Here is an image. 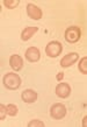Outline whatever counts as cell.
Instances as JSON below:
<instances>
[{"label":"cell","mask_w":87,"mask_h":127,"mask_svg":"<svg viewBox=\"0 0 87 127\" xmlns=\"http://www.w3.org/2000/svg\"><path fill=\"white\" fill-rule=\"evenodd\" d=\"M7 116V106L4 104H0V120H4Z\"/></svg>","instance_id":"16"},{"label":"cell","mask_w":87,"mask_h":127,"mask_svg":"<svg viewBox=\"0 0 87 127\" xmlns=\"http://www.w3.org/2000/svg\"><path fill=\"white\" fill-rule=\"evenodd\" d=\"M40 57H41V53H40V50L36 47H29L26 50V58L31 63L37 62L40 60Z\"/></svg>","instance_id":"9"},{"label":"cell","mask_w":87,"mask_h":127,"mask_svg":"<svg viewBox=\"0 0 87 127\" xmlns=\"http://www.w3.org/2000/svg\"><path fill=\"white\" fill-rule=\"evenodd\" d=\"M38 32V27H26L21 33V40L22 41H28L34 36Z\"/></svg>","instance_id":"11"},{"label":"cell","mask_w":87,"mask_h":127,"mask_svg":"<svg viewBox=\"0 0 87 127\" xmlns=\"http://www.w3.org/2000/svg\"><path fill=\"white\" fill-rule=\"evenodd\" d=\"M78 69L81 73L87 75V57H83L80 60L79 64H78Z\"/></svg>","instance_id":"12"},{"label":"cell","mask_w":87,"mask_h":127,"mask_svg":"<svg viewBox=\"0 0 87 127\" xmlns=\"http://www.w3.org/2000/svg\"><path fill=\"white\" fill-rule=\"evenodd\" d=\"M57 81H58V82H61L62 81V79H63V78H64V73H63V72H59V73H58V75H57Z\"/></svg>","instance_id":"17"},{"label":"cell","mask_w":87,"mask_h":127,"mask_svg":"<svg viewBox=\"0 0 87 127\" xmlns=\"http://www.w3.org/2000/svg\"><path fill=\"white\" fill-rule=\"evenodd\" d=\"M66 116V106L62 103H56L50 107V117L55 120H62Z\"/></svg>","instance_id":"3"},{"label":"cell","mask_w":87,"mask_h":127,"mask_svg":"<svg viewBox=\"0 0 87 127\" xmlns=\"http://www.w3.org/2000/svg\"><path fill=\"white\" fill-rule=\"evenodd\" d=\"M56 95L59 98H67L71 95V86L67 83H59L56 86Z\"/></svg>","instance_id":"7"},{"label":"cell","mask_w":87,"mask_h":127,"mask_svg":"<svg viewBox=\"0 0 87 127\" xmlns=\"http://www.w3.org/2000/svg\"><path fill=\"white\" fill-rule=\"evenodd\" d=\"M86 120H87V117H84V121H83V125H84V127L86 126Z\"/></svg>","instance_id":"18"},{"label":"cell","mask_w":87,"mask_h":127,"mask_svg":"<svg viewBox=\"0 0 87 127\" xmlns=\"http://www.w3.org/2000/svg\"><path fill=\"white\" fill-rule=\"evenodd\" d=\"M2 83L8 90H18L21 86V78L15 72H7L2 78Z\"/></svg>","instance_id":"1"},{"label":"cell","mask_w":87,"mask_h":127,"mask_svg":"<svg viewBox=\"0 0 87 127\" xmlns=\"http://www.w3.org/2000/svg\"><path fill=\"white\" fill-rule=\"evenodd\" d=\"M21 98L27 104H33L37 100V92H35L31 89H26L21 95Z\"/></svg>","instance_id":"8"},{"label":"cell","mask_w":87,"mask_h":127,"mask_svg":"<svg viewBox=\"0 0 87 127\" xmlns=\"http://www.w3.org/2000/svg\"><path fill=\"white\" fill-rule=\"evenodd\" d=\"M45 125H44V123L43 121H41V120H31V121H29L28 123V127H44Z\"/></svg>","instance_id":"15"},{"label":"cell","mask_w":87,"mask_h":127,"mask_svg":"<svg viewBox=\"0 0 87 127\" xmlns=\"http://www.w3.org/2000/svg\"><path fill=\"white\" fill-rule=\"evenodd\" d=\"M64 35H65L64 36L65 40L68 43H77L81 37V29H80V27L72 26V27L66 28Z\"/></svg>","instance_id":"2"},{"label":"cell","mask_w":87,"mask_h":127,"mask_svg":"<svg viewBox=\"0 0 87 127\" xmlns=\"http://www.w3.org/2000/svg\"><path fill=\"white\" fill-rule=\"evenodd\" d=\"M27 14H28V16L33 20H40L42 18V15H43L41 8L37 7V6L34 4L27 5Z\"/></svg>","instance_id":"6"},{"label":"cell","mask_w":87,"mask_h":127,"mask_svg":"<svg viewBox=\"0 0 87 127\" xmlns=\"http://www.w3.org/2000/svg\"><path fill=\"white\" fill-rule=\"evenodd\" d=\"M20 0H4V5L8 9H14L19 6Z\"/></svg>","instance_id":"13"},{"label":"cell","mask_w":87,"mask_h":127,"mask_svg":"<svg viewBox=\"0 0 87 127\" xmlns=\"http://www.w3.org/2000/svg\"><path fill=\"white\" fill-rule=\"evenodd\" d=\"M18 112H19V110H18V106L14 104H8L7 105V114L11 117H15L16 114H18Z\"/></svg>","instance_id":"14"},{"label":"cell","mask_w":87,"mask_h":127,"mask_svg":"<svg viewBox=\"0 0 87 127\" xmlns=\"http://www.w3.org/2000/svg\"><path fill=\"white\" fill-rule=\"evenodd\" d=\"M63 51V44L59 41H51L45 47V54L49 57H57Z\"/></svg>","instance_id":"4"},{"label":"cell","mask_w":87,"mask_h":127,"mask_svg":"<svg viewBox=\"0 0 87 127\" xmlns=\"http://www.w3.org/2000/svg\"><path fill=\"white\" fill-rule=\"evenodd\" d=\"M78 60H79V54L78 53H68L67 55H65L61 60V65L63 68H68V66L73 65Z\"/></svg>","instance_id":"5"},{"label":"cell","mask_w":87,"mask_h":127,"mask_svg":"<svg viewBox=\"0 0 87 127\" xmlns=\"http://www.w3.org/2000/svg\"><path fill=\"white\" fill-rule=\"evenodd\" d=\"M9 65L14 71H20L23 68V60L19 55H12L9 57Z\"/></svg>","instance_id":"10"}]
</instances>
